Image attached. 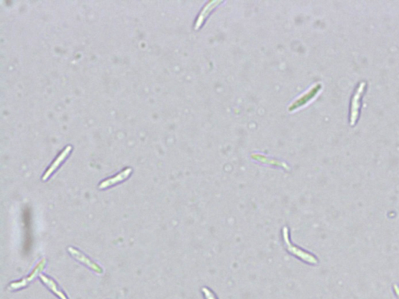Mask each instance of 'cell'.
Here are the masks:
<instances>
[{"mask_svg": "<svg viewBox=\"0 0 399 299\" xmlns=\"http://www.w3.org/2000/svg\"><path fill=\"white\" fill-rule=\"evenodd\" d=\"M321 88V86L319 83L317 84V85L314 86L309 91L304 93V95L301 96V97L297 100V102H294L293 104L290 106L289 110L292 111L293 110V109H296V108L301 107L302 105H304L305 103H307L308 101L311 100V99L318 93V91H319Z\"/></svg>", "mask_w": 399, "mask_h": 299, "instance_id": "7", "label": "cell"}, {"mask_svg": "<svg viewBox=\"0 0 399 299\" xmlns=\"http://www.w3.org/2000/svg\"><path fill=\"white\" fill-rule=\"evenodd\" d=\"M217 4H219V2L208 3V5H207L203 11H202V14L200 15L199 18H198L197 21L196 22V27H195L196 29H198V28L202 26V21H203L205 17L208 16V12H211V11L213 10L214 7H216Z\"/></svg>", "mask_w": 399, "mask_h": 299, "instance_id": "8", "label": "cell"}, {"mask_svg": "<svg viewBox=\"0 0 399 299\" xmlns=\"http://www.w3.org/2000/svg\"><path fill=\"white\" fill-rule=\"evenodd\" d=\"M202 292L205 294L206 299H217L216 296L214 294V293L211 291L210 289L207 288V287H203V288H202Z\"/></svg>", "mask_w": 399, "mask_h": 299, "instance_id": "9", "label": "cell"}, {"mask_svg": "<svg viewBox=\"0 0 399 299\" xmlns=\"http://www.w3.org/2000/svg\"><path fill=\"white\" fill-rule=\"evenodd\" d=\"M68 252L70 253V255L74 257L76 260H78L80 263H82L84 265L88 267L89 268L94 270V272L98 274H102L103 273V270L101 267H99L97 264H95L92 260H90L88 257H86L84 254L81 252L77 250V248H73V247H69Z\"/></svg>", "mask_w": 399, "mask_h": 299, "instance_id": "3", "label": "cell"}, {"mask_svg": "<svg viewBox=\"0 0 399 299\" xmlns=\"http://www.w3.org/2000/svg\"><path fill=\"white\" fill-rule=\"evenodd\" d=\"M72 151V146H66L65 149L63 150V152L60 154L58 157H57V159H56L53 163L52 164L51 166L48 168V170L45 172V173L44 174L42 177V180L45 181L49 178L50 175L53 173V172H55L57 170L58 167L61 165L62 162L63 161L65 160L66 158H67L69 155H70V152Z\"/></svg>", "mask_w": 399, "mask_h": 299, "instance_id": "5", "label": "cell"}, {"mask_svg": "<svg viewBox=\"0 0 399 299\" xmlns=\"http://www.w3.org/2000/svg\"><path fill=\"white\" fill-rule=\"evenodd\" d=\"M39 277L41 282H42L44 285L46 286L47 288L50 290L55 295H57L59 298L68 299L67 295L61 291V289L59 287L57 283H56L53 279L46 277V276L44 275V274H40Z\"/></svg>", "mask_w": 399, "mask_h": 299, "instance_id": "6", "label": "cell"}, {"mask_svg": "<svg viewBox=\"0 0 399 299\" xmlns=\"http://www.w3.org/2000/svg\"><path fill=\"white\" fill-rule=\"evenodd\" d=\"M132 172H133L132 168H126L124 170L120 172V173H118L116 176L112 177V178L106 179V180L102 182L101 183L99 184V189H106V188L112 186V185H116V184L123 182V181L126 180V179H128L130 175H131Z\"/></svg>", "mask_w": 399, "mask_h": 299, "instance_id": "4", "label": "cell"}, {"mask_svg": "<svg viewBox=\"0 0 399 299\" xmlns=\"http://www.w3.org/2000/svg\"><path fill=\"white\" fill-rule=\"evenodd\" d=\"M45 264H46V260H45V259H42L39 264L36 266L35 268L33 270L32 272L30 274L28 277H26V278L21 279L19 281H15V282L11 283V284L9 285L8 290H10V291H17V290H20V289L25 287L26 286L29 284L32 280H34L36 277L40 275V274H41L43 270H44Z\"/></svg>", "mask_w": 399, "mask_h": 299, "instance_id": "2", "label": "cell"}, {"mask_svg": "<svg viewBox=\"0 0 399 299\" xmlns=\"http://www.w3.org/2000/svg\"><path fill=\"white\" fill-rule=\"evenodd\" d=\"M366 82H360L358 87L356 89L355 93L353 94L351 102V113H350V125L355 126L358 120L360 114V103L361 98L365 90Z\"/></svg>", "mask_w": 399, "mask_h": 299, "instance_id": "1", "label": "cell"}, {"mask_svg": "<svg viewBox=\"0 0 399 299\" xmlns=\"http://www.w3.org/2000/svg\"><path fill=\"white\" fill-rule=\"evenodd\" d=\"M393 290L397 299H399V286L397 284H393Z\"/></svg>", "mask_w": 399, "mask_h": 299, "instance_id": "10", "label": "cell"}]
</instances>
